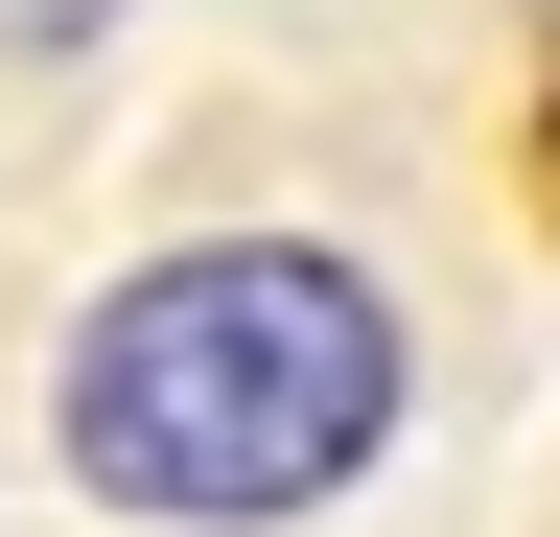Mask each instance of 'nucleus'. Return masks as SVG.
<instances>
[{
  "label": "nucleus",
  "instance_id": "f03ea898",
  "mask_svg": "<svg viewBox=\"0 0 560 537\" xmlns=\"http://www.w3.org/2000/svg\"><path fill=\"white\" fill-rule=\"evenodd\" d=\"M117 24H140V0H0V94H70V71H117Z\"/></svg>",
  "mask_w": 560,
  "mask_h": 537
},
{
  "label": "nucleus",
  "instance_id": "f257e3e1",
  "mask_svg": "<svg viewBox=\"0 0 560 537\" xmlns=\"http://www.w3.org/2000/svg\"><path fill=\"white\" fill-rule=\"evenodd\" d=\"M420 281L374 211H187L94 257V304L47 327V514L94 537H327L397 491L420 444Z\"/></svg>",
  "mask_w": 560,
  "mask_h": 537
}]
</instances>
